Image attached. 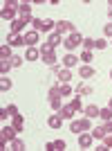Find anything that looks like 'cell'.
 I'll return each mask as SVG.
<instances>
[{
    "instance_id": "21",
    "label": "cell",
    "mask_w": 112,
    "mask_h": 151,
    "mask_svg": "<svg viewBox=\"0 0 112 151\" xmlns=\"http://www.w3.org/2000/svg\"><path fill=\"white\" fill-rule=\"evenodd\" d=\"M52 29H56V23L50 20V18H45L43 20V29H40V32H50V34H52Z\"/></svg>"
},
{
    "instance_id": "14",
    "label": "cell",
    "mask_w": 112,
    "mask_h": 151,
    "mask_svg": "<svg viewBox=\"0 0 112 151\" xmlns=\"http://www.w3.org/2000/svg\"><path fill=\"white\" fill-rule=\"evenodd\" d=\"M90 133H92L94 140H103V138H106V126H94Z\"/></svg>"
},
{
    "instance_id": "31",
    "label": "cell",
    "mask_w": 112,
    "mask_h": 151,
    "mask_svg": "<svg viewBox=\"0 0 112 151\" xmlns=\"http://www.w3.org/2000/svg\"><path fill=\"white\" fill-rule=\"evenodd\" d=\"M83 50H94V38H83Z\"/></svg>"
},
{
    "instance_id": "2",
    "label": "cell",
    "mask_w": 112,
    "mask_h": 151,
    "mask_svg": "<svg viewBox=\"0 0 112 151\" xmlns=\"http://www.w3.org/2000/svg\"><path fill=\"white\" fill-rule=\"evenodd\" d=\"M63 45H65V50H67V52H72V50H76L79 45H83V36L79 34V32H74V34H69V36L63 41Z\"/></svg>"
},
{
    "instance_id": "18",
    "label": "cell",
    "mask_w": 112,
    "mask_h": 151,
    "mask_svg": "<svg viewBox=\"0 0 112 151\" xmlns=\"http://www.w3.org/2000/svg\"><path fill=\"white\" fill-rule=\"evenodd\" d=\"M47 43H52V45H54V47H56V45H58V43H63L61 34H58V32H52V34H50V38H47Z\"/></svg>"
},
{
    "instance_id": "3",
    "label": "cell",
    "mask_w": 112,
    "mask_h": 151,
    "mask_svg": "<svg viewBox=\"0 0 112 151\" xmlns=\"http://www.w3.org/2000/svg\"><path fill=\"white\" fill-rule=\"evenodd\" d=\"M54 32H58V34H74V25H72V23H69V20H58V23H56V29Z\"/></svg>"
},
{
    "instance_id": "13",
    "label": "cell",
    "mask_w": 112,
    "mask_h": 151,
    "mask_svg": "<svg viewBox=\"0 0 112 151\" xmlns=\"http://www.w3.org/2000/svg\"><path fill=\"white\" fill-rule=\"evenodd\" d=\"M58 113H61V117H63V120H72V117H74V108H72V106L67 104V106H63L61 111H58Z\"/></svg>"
},
{
    "instance_id": "24",
    "label": "cell",
    "mask_w": 112,
    "mask_h": 151,
    "mask_svg": "<svg viewBox=\"0 0 112 151\" xmlns=\"http://www.w3.org/2000/svg\"><path fill=\"white\" fill-rule=\"evenodd\" d=\"M11 149H16V151H23V149H25V142H23L20 138H13V140H11Z\"/></svg>"
},
{
    "instance_id": "29",
    "label": "cell",
    "mask_w": 112,
    "mask_h": 151,
    "mask_svg": "<svg viewBox=\"0 0 112 151\" xmlns=\"http://www.w3.org/2000/svg\"><path fill=\"white\" fill-rule=\"evenodd\" d=\"M79 59H81L83 63H90V61H92V52H90V50H83V52H81V57H79Z\"/></svg>"
},
{
    "instance_id": "27",
    "label": "cell",
    "mask_w": 112,
    "mask_h": 151,
    "mask_svg": "<svg viewBox=\"0 0 112 151\" xmlns=\"http://www.w3.org/2000/svg\"><path fill=\"white\" fill-rule=\"evenodd\" d=\"M90 93H92V88H90L87 83H81V86L76 88V95H90Z\"/></svg>"
},
{
    "instance_id": "22",
    "label": "cell",
    "mask_w": 112,
    "mask_h": 151,
    "mask_svg": "<svg viewBox=\"0 0 112 151\" xmlns=\"http://www.w3.org/2000/svg\"><path fill=\"white\" fill-rule=\"evenodd\" d=\"M103 122H108V120H112V108L110 106H106V108H101V115H99Z\"/></svg>"
},
{
    "instance_id": "35",
    "label": "cell",
    "mask_w": 112,
    "mask_h": 151,
    "mask_svg": "<svg viewBox=\"0 0 112 151\" xmlns=\"http://www.w3.org/2000/svg\"><path fill=\"white\" fill-rule=\"evenodd\" d=\"M63 95H72V86H69V83H63L61 86V97Z\"/></svg>"
},
{
    "instance_id": "16",
    "label": "cell",
    "mask_w": 112,
    "mask_h": 151,
    "mask_svg": "<svg viewBox=\"0 0 112 151\" xmlns=\"http://www.w3.org/2000/svg\"><path fill=\"white\" fill-rule=\"evenodd\" d=\"M25 25H27V23H25L23 18H16V20L11 23V32H13V34H20V29H23Z\"/></svg>"
},
{
    "instance_id": "1",
    "label": "cell",
    "mask_w": 112,
    "mask_h": 151,
    "mask_svg": "<svg viewBox=\"0 0 112 151\" xmlns=\"http://www.w3.org/2000/svg\"><path fill=\"white\" fill-rule=\"evenodd\" d=\"M16 133H18V129H16V126H2V135H0V147H2V149H5L7 147V142H11L13 138H16Z\"/></svg>"
},
{
    "instance_id": "8",
    "label": "cell",
    "mask_w": 112,
    "mask_h": 151,
    "mask_svg": "<svg viewBox=\"0 0 112 151\" xmlns=\"http://www.w3.org/2000/svg\"><path fill=\"white\" fill-rule=\"evenodd\" d=\"M79 77H83V79H90V77H94V68L92 65H81V68H79Z\"/></svg>"
},
{
    "instance_id": "36",
    "label": "cell",
    "mask_w": 112,
    "mask_h": 151,
    "mask_svg": "<svg viewBox=\"0 0 112 151\" xmlns=\"http://www.w3.org/2000/svg\"><path fill=\"white\" fill-rule=\"evenodd\" d=\"M7 113L11 115V117H13V115H18V106H16V104H9V106H7Z\"/></svg>"
},
{
    "instance_id": "4",
    "label": "cell",
    "mask_w": 112,
    "mask_h": 151,
    "mask_svg": "<svg viewBox=\"0 0 112 151\" xmlns=\"http://www.w3.org/2000/svg\"><path fill=\"white\" fill-rule=\"evenodd\" d=\"M23 38H25V45L27 47H36V43H38V32H27V34H23Z\"/></svg>"
},
{
    "instance_id": "20",
    "label": "cell",
    "mask_w": 112,
    "mask_h": 151,
    "mask_svg": "<svg viewBox=\"0 0 112 151\" xmlns=\"http://www.w3.org/2000/svg\"><path fill=\"white\" fill-rule=\"evenodd\" d=\"M43 61L47 63V65H56V61H58V57H56L54 52H50V54H43Z\"/></svg>"
},
{
    "instance_id": "41",
    "label": "cell",
    "mask_w": 112,
    "mask_h": 151,
    "mask_svg": "<svg viewBox=\"0 0 112 151\" xmlns=\"http://www.w3.org/2000/svg\"><path fill=\"white\" fill-rule=\"evenodd\" d=\"M103 126H106V133H112V120H108Z\"/></svg>"
},
{
    "instance_id": "37",
    "label": "cell",
    "mask_w": 112,
    "mask_h": 151,
    "mask_svg": "<svg viewBox=\"0 0 112 151\" xmlns=\"http://www.w3.org/2000/svg\"><path fill=\"white\" fill-rule=\"evenodd\" d=\"M50 97H61V88H58V86H52L50 88Z\"/></svg>"
},
{
    "instance_id": "25",
    "label": "cell",
    "mask_w": 112,
    "mask_h": 151,
    "mask_svg": "<svg viewBox=\"0 0 112 151\" xmlns=\"http://www.w3.org/2000/svg\"><path fill=\"white\" fill-rule=\"evenodd\" d=\"M13 65L9 61H5V59H2V63H0V72H2V77H7V72H9V70H11Z\"/></svg>"
},
{
    "instance_id": "26",
    "label": "cell",
    "mask_w": 112,
    "mask_h": 151,
    "mask_svg": "<svg viewBox=\"0 0 112 151\" xmlns=\"http://www.w3.org/2000/svg\"><path fill=\"white\" fill-rule=\"evenodd\" d=\"M106 47H108L106 38H96V41H94V50H106Z\"/></svg>"
},
{
    "instance_id": "39",
    "label": "cell",
    "mask_w": 112,
    "mask_h": 151,
    "mask_svg": "<svg viewBox=\"0 0 112 151\" xmlns=\"http://www.w3.org/2000/svg\"><path fill=\"white\" fill-rule=\"evenodd\" d=\"M103 34H106V36H112V23H108V25L103 27Z\"/></svg>"
},
{
    "instance_id": "12",
    "label": "cell",
    "mask_w": 112,
    "mask_h": 151,
    "mask_svg": "<svg viewBox=\"0 0 112 151\" xmlns=\"http://www.w3.org/2000/svg\"><path fill=\"white\" fill-rule=\"evenodd\" d=\"M47 124H50V129H61V124H63V117L58 113L56 115H52L50 120H47Z\"/></svg>"
},
{
    "instance_id": "5",
    "label": "cell",
    "mask_w": 112,
    "mask_h": 151,
    "mask_svg": "<svg viewBox=\"0 0 112 151\" xmlns=\"http://www.w3.org/2000/svg\"><path fill=\"white\" fill-rule=\"evenodd\" d=\"M92 145H94V138H92V133H81V135H79V147L87 149V147H92Z\"/></svg>"
},
{
    "instance_id": "19",
    "label": "cell",
    "mask_w": 112,
    "mask_h": 151,
    "mask_svg": "<svg viewBox=\"0 0 112 151\" xmlns=\"http://www.w3.org/2000/svg\"><path fill=\"white\" fill-rule=\"evenodd\" d=\"M29 12H31V5H29V2H20L18 16H29Z\"/></svg>"
},
{
    "instance_id": "34",
    "label": "cell",
    "mask_w": 112,
    "mask_h": 151,
    "mask_svg": "<svg viewBox=\"0 0 112 151\" xmlns=\"http://www.w3.org/2000/svg\"><path fill=\"white\" fill-rule=\"evenodd\" d=\"M9 63H11L13 68H18L20 63H23V57H16V54H13V57H11V59H9Z\"/></svg>"
},
{
    "instance_id": "10",
    "label": "cell",
    "mask_w": 112,
    "mask_h": 151,
    "mask_svg": "<svg viewBox=\"0 0 112 151\" xmlns=\"http://www.w3.org/2000/svg\"><path fill=\"white\" fill-rule=\"evenodd\" d=\"M83 111H85V117H90V120H94V117H99V115H101L99 106H85Z\"/></svg>"
},
{
    "instance_id": "40",
    "label": "cell",
    "mask_w": 112,
    "mask_h": 151,
    "mask_svg": "<svg viewBox=\"0 0 112 151\" xmlns=\"http://www.w3.org/2000/svg\"><path fill=\"white\" fill-rule=\"evenodd\" d=\"M7 117H11V115H9V113H7V108H2V111H0V120H2V122H5V120H7Z\"/></svg>"
},
{
    "instance_id": "32",
    "label": "cell",
    "mask_w": 112,
    "mask_h": 151,
    "mask_svg": "<svg viewBox=\"0 0 112 151\" xmlns=\"http://www.w3.org/2000/svg\"><path fill=\"white\" fill-rule=\"evenodd\" d=\"M31 25H34V32H40V29H43V20L34 18V20H31Z\"/></svg>"
},
{
    "instance_id": "30",
    "label": "cell",
    "mask_w": 112,
    "mask_h": 151,
    "mask_svg": "<svg viewBox=\"0 0 112 151\" xmlns=\"http://www.w3.org/2000/svg\"><path fill=\"white\" fill-rule=\"evenodd\" d=\"M11 88V79H7V77H2V81H0V90L5 93V90Z\"/></svg>"
},
{
    "instance_id": "44",
    "label": "cell",
    "mask_w": 112,
    "mask_h": 151,
    "mask_svg": "<svg viewBox=\"0 0 112 151\" xmlns=\"http://www.w3.org/2000/svg\"><path fill=\"white\" fill-rule=\"evenodd\" d=\"M110 77H112V70H110Z\"/></svg>"
},
{
    "instance_id": "23",
    "label": "cell",
    "mask_w": 112,
    "mask_h": 151,
    "mask_svg": "<svg viewBox=\"0 0 112 151\" xmlns=\"http://www.w3.org/2000/svg\"><path fill=\"white\" fill-rule=\"evenodd\" d=\"M50 106L54 108V111H61L63 104H61V97H50Z\"/></svg>"
},
{
    "instance_id": "6",
    "label": "cell",
    "mask_w": 112,
    "mask_h": 151,
    "mask_svg": "<svg viewBox=\"0 0 112 151\" xmlns=\"http://www.w3.org/2000/svg\"><path fill=\"white\" fill-rule=\"evenodd\" d=\"M16 12H18V9H13V7H2V12H0V16H2V20H16L13 18V16H16Z\"/></svg>"
},
{
    "instance_id": "15",
    "label": "cell",
    "mask_w": 112,
    "mask_h": 151,
    "mask_svg": "<svg viewBox=\"0 0 112 151\" xmlns=\"http://www.w3.org/2000/svg\"><path fill=\"white\" fill-rule=\"evenodd\" d=\"M11 124L13 126H16V129H18V131H23V129H25V120H23V115H13V117H11Z\"/></svg>"
},
{
    "instance_id": "33",
    "label": "cell",
    "mask_w": 112,
    "mask_h": 151,
    "mask_svg": "<svg viewBox=\"0 0 112 151\" xmlns=\"http://www.w3.org/2000/svg\"><path fill=\"white\" fill-rule=\"evenodd\" d=\"M69 106L74 108V111H83V104H81V101H79V97H76V99H72V101H69Z\"/></svg>"
},
{
    "instance_id": "28",
    "label": "cell",
    "mask_w": 112,
    "mask_h": 151,
    "mask_svg": "<svg viewBox=\"0 0 112 151\" xmlns=\"http://www.w3.org/2000/svg\"><path fill=\"white\" fill-rule=\"evenodd\" d=\"M50 52H54V45L52 43H43L40 45V57H43V54H50Z\"/></svg>"
},
{
    "instance_id": "42",
    "label": "cell",
    "mask_w": 112,
    "mask_h": 151,
    "mask_svg": "<svg viewBox=\"0 0 112 151\" xmlns=\"http://www.w3.org/2000/svg\"><path fill=\"white\" fill-rule=\"evenodd\" d=\"M108 16H110V20H112V7H108Z\"/></svg>"
},
{
    "instance_id": "17",
    "label": "cell",
    "mask_w": 112,
    "mask_h": 151,
    "mask_svg": "<svg viewBox=\"0 0 112 151\" xmlns=\"http://www.w3.org/2000/svg\"><path fill=\"white\" fill-rule=\"evenodd\" d=\"M0 57L5 59V61H9V59L13 57L11 54V45H2V47H0Z\"/></svg>"
},
{
    "instance_id": "11",
    "label": "cell",
    "mask_w": 112,
    "mask_h": 151,
    "mask_svg": "<svg viewBox=\"0 0 112 151\" xmlns=\"http://www.w3.org/2000/svg\"><path fill=\"white\" fill-rule=\"evenodd\" d=\"M74 65H76V57L72 52H67V54L63 57V68H74Z\"/></svg>"
},
{
    "instance_id": "9",
    "label": "cell",
    "mask_w": 112,
    "mask_h": 151,
    "mask_svg": "<svg viewBox=\"0 0 112 151\" xmlns=\"http://www.w3.org/2000/svg\"><path fill=\"white\" fill-rule=\"evenodd\" d=\"M38 57H40V50H38V47H27V52H25L27 61H38Z\"/></svg>"
},
{
    "instance_id": "43",
    "label": "cell",
    "mask_w": 112,
    "mask_h": 151,
    "mask_svg": "<svg viewBox=\"0 0 112 151\" xmlns=\"http://www.w3.org/2000/svg\"><path fill=\"white\" fill-rule=\"evenodd\" d=\"M108 106H110V108H112V99H110V101H108Z\"/></svg>"
},
{
    "instance_id": "7",
    "label": "cell",
    "mask_w": 112,
    "mask_h": 151,
    "mask_svg": "<svg viewBox=\"0 0 112 151\" xmlns=\"http://www.w3.org/2000/svg\"><path fill=\"white\" fill-rule=\"evenodd\" d=\"M20 43H25V38L20 36V34H9V36H7V45H11V47H16V45H20Z\"/></svg>"
},
{
    "instance_id": "38",
    "label": "cell",
    "mask_w": 112,
    "mask_h": 151,
    "mask_svg": "<svg viewBox=\"0 0 112 151\" xmlns=\"http://www.w3.org/2000/svg\"><path fill=\"white\" fill-rule=\"evenodd\" d=\"M103 145H106L108 149H112V133H106V138H103Z\"/></svg>"
}]
</instances>
